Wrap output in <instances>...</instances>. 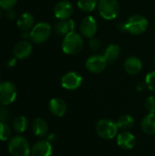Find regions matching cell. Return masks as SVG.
<instances>
[{
  "mask_svg": "<svg viewBox=\"0 0 155 156\" xmlns=\"http://www.w3.org/2000/svg\"><path fill=\"white\" fill-rule=\"evenodd\" d=\"M7 149L12 156H29L31 154L29 144L22 135L12 136L8 140Z\"/></svg>",
  "mask_w": 155,
  "mask_h": 156,
  "instance_id": "1",
  "label": "cell"
},
{
  "mask_svg": "<svg viewBox=\"0 0 155 156\" xmlns=\"http://www.w3.org/2000/svg\"><path fill=\"white\" fill-rule=\"evenodd\" d=\"M83 43L84 42L81 35L78 32L73 31L64 36L61 48L62 51L67 55H76L81 50Z\"/></svg>",
  "mask_w": 155,
  "mask_h": 156,
  "instance_id": "2",
  "label": "cell"
},
{
  "mask_svg": "<svg viewBox=\"0 0 155 156\" xmlns=\"http://www.w3.org/2000/svg\"><path fill=\"white\" fill-rule=\"evenodd\" d=\"M147 27L148 19L142 15H133L122 24V29L132 35L143 34L146 31Z\"/></svg>",
  "mask_w": 155,
  "mask_h": 156,
  "instance_id": "3",
  "label": "cell"
},
{
  "mask_svg": "<svg viewBox=\"0 0 155 156\" xmlns=\"http://www.w3.org/2000/svg\"><path fill=\"white\" fill-rule=\"evenodd\" d=\"M119 127L117 122L111 119H100L96 124L97 134L105 140H111L116 137Z\"/></svg>",
  "mask_w": 155,
  "mask_h": 156,
  "instance_id": "4",
  "label": "cell"
},
{
  "mask_svg": "<svg viewBox=\"0 0 155 156\" xmlns=\"http://www.w3.org/2000/svg\"><path fill=\"white\" fill-rule=\"evenodd\" d=\"M98 10L101 17L106 20H112L120 13V4L117 0H100Z\"/></svg>",
  "mask_w": 155,
  "mask_h": 156,
  "instance_id": "5",
  "label": "cell"
},
{
  "mask_svg": "<svg viewBox=\"0 0 155 156\" xmlns=\"http://www.w3.org/2000/svg\"><path fill=\"white\" fill-rule=\"evenodd\" d=\"M51 31L52 28L48 23L39 22L30 30V39L35 44H42L49 38Z\"/></svg>",
  "mask_w": 155,
  "mask_h": 156,
  "instance_id": "6",
  "label": "cell"
},
{
  "mask_svg": "<svg viewBox=\"0 0 155 156\" xmlns=\"http://www.w3.org/2000/svg\"><path fill=\"white\" fill-rule=\"evenodd\" d=\"M16 88L10 81L0 82V105L7 106L13 103L16 98Z\"/></svg>",
  "mask_w": 155,
  "mask_h": 156,
  "instance_id": "7",
  "label": "cell"
},
{
  "mask_svg": "<svg viewBox=\"0 0 155 156\" xmlns=\"http://www.w3.org/2000/svg\"><path fill=\"white\" fill-rule=\"evenodd\" d=\"M107 65H108V61L105 58V57L102 55H93L90 57L85 63L86 69L90 72L94 74H99L103 70H105Z\"/></svg>",
  "mask_w": 155,
  "mask_h": 156,
  "instance_id": "8",
  "label": "cell"
},
{
  "mask_svg": "<svg viewBox=\"0 0 155 156\" xmlns=\"http://www.w3.org/2000/svg\"><path fill=\"white\" fill-rule=\"evenodd\" d=\"M98 29V24L96 19L91 16H87L83 17L79 24V32L80 34L88 38L94 37Z\"/></svg>",
  "mask_w": 155,
  "mask_h": 156,
  "instance_id": "9",
  "label": "cell"
},
{
  "mask_svg": "<svg viewBox=\"0 0 155 156\" xmlns=\"http://www.w3.org/2000/svg\"><path fill=\"white\" fill-rule=\"evenodd\" d=\"M61 86L69 90H74L80 87L82 84V77L74 71H70L66 73L60 80Z\"/></svg>",
  "mask_w": 155,
  "mask_h": 156,
  "instance_id": "10",
  "label": "cell"
},
{
  "mask_svg": "<svg viewBox=\"0 0 155 156\" xmlns=\"http://www.w3.org/2000/svg\"><path fill=\"white\" fill-rule=\"evenodd\" d=\"M54 15L58 20L69 19L74 12L73 5L67 0L59 1L56 4L54 7Z\"/></svg>",
  "mask_w": 155,
  "mask_h": 156,
  "instance_id": "11",
  "label": "cell"
},
{
  "mask_svg": "<svg viewBox=\"0 0 155 156\" xmlns=\"http://www.w3.org/2000/svg\"><path fill=\"white\" fill-rule=\"evenodd\" d=\"M32 52V45L27 40H22L17 42L13 49V54L16 58L23 60L27 58Z\"/></svg>",
  "mask_w": 155,
  "mask_h": 156,
  "instance_id": "12",
  "label": "cell"
},
{
  "mask_svg": "<svg viewBox=\"0 0 155 156\" xmlns=\"http://www.w3.org/2000/svg\"><path fill=\"white\" fill-rule=\"evenodd\" d=\"M53 148L51 143L48 140H41L37 142L31 148V156H51Z\"/></svg>",
  "mask_w": 155,
  "mask_h": 156,
  "instance_id": "13",
  "label": "cell"
},
{
  "mask_svg": "<svg viewBox=\"0 0 155 156\" xmlns=\"http://www.w3.org/2000/svg\"><path fill=\"white\" fill-rule=\"evenodd\" d=\"M117 144L123 150H131L136 144V138L129 131H123L117 136Z\"/></svg>",
  "mask_w": 155,
  "mask_h": 156,
  "instance_id": "14",
  "label": "cell"
},
{
  "mask_svg": "<svg viewBox=\"0 0 155 156\" xmlns=\"http://www.w3.org/2000/svg\"><path fill=\"white\" fill-rule=\"evenodd\" d=\"M124 69L130 75H137L143 69V62L138 57H129L124 62Z\"/></svg>",
  "mask_w": 155,
  "mask_h": 156,
  "instance_id": "15",
  "label": "cell"
},
{
  "mask_svg": "<svg viewBox=\"0 0 155 156\" xmlns=\"http://www.w3.org/2000/svg\"><path fill=\"white\" fill-rule=\"evenodd\" d=\"M48 109L53 115L62 117L67 112V104L60 98H53L48 103Z\"/></svg>",
  "mask_w": 155,
  "mask_h": 156,
  "instance_id": "16",
  "label": "cell"
},
{
  "mask_svg": "<svg viewBox=\"0 0 155 156\" xmlns=\"http://www.w3.org/2000/svg\"><path fill=\"white\" fill-rule=\"evenodd\" d=\"M75 28V22L74 20L69 18L64 20H58L54 26V31L58 35L66 36L74 31Z\"/></svg>",
  "mask_w": 155,
  "mask_h": 156,
  "instance_id": "17",
  "label": "cell"
},
{
  "mask_svg": "<svg viewBox=\"0 0 155 156\" xmlns=\"http://www.w3.org/2000/svg\"><path fill=\"white\" fill-rule=\"evenodd\" d=\"M34 22H35V18L33 15L31 13L25 12L21 14L19 17L17 18L16 25H17V27L22 32H25V31H29L33 28Z\"/></svg>",
  "mask_w": 155,
  "mask_h": 156,
  "instance_id": "18",
  "label": "cell"
},
{
  "mask_svg": "<svg viewBox=\"0 0 155 156\" xmlns=\"http://www.w3.org/2000/svg\"><path fill=\"white\" fill-rule=\"evenodd\" d=\"M32 132L37 137H45L48 132V124L42 118H37L32 123Z\"/></svg>",
  "mask_w": 155,
  "mask_h": 156,
  "instance_id": "19",
  "label": "cell"
},
{
  "mask_svg": "<svg viewBox=\"0 0 155 156\" xmlns=\"http://www.w3.org/2000/svg\"><path fill=\"white\" fill-rule=\"evenodd\" d=\"M142 130L149 135L155 134V113H148L142 120Z\"/></svg>",
  "mask_w": 155,
  "mask_h": 156,
  "instance_id": "20",
  "label": "cell"
},
{
  "mask_svg": "<svg viewBox=\"0 0 155 156\" xmlns=\"http://www.w3.org/2000/svg\"><path fill=\"white\" fill-rule=\"evenodd\" d=\"M121 55V48L118 45L115 44H111L107 47L104 52V57L107 59L108 63L109 62H114Z\"/></svg>",
  "mask_w": 155,
  "mask_h": 156,
  "instance_id": "21",
  "label": "cell"
},
{
  "mask_svg": "<svg viewBox=\"0 0 155 156\" xmlns=\"http://www.w3.org/2000/svg\"><path fill=\"white\" fill-rule=\"evenodd\" d=\"M12 126H13V129L16 133H22L26 132V130L27 129L28 121H27L26 117H25L23 115H19L14 119Z\"/></svg>",
  "mask_w": 155,
  "mask_h": 156,
  "instance_id": "22",
  "label": "cell"
},
{
  "mask_svg": "<svg viewBox=\"0 0 155 156\" xmlns=\"http://www.w3.org/2000/svg\"><path fill=\"white\" fill-rule=\"evenodd\" d=\"M117 125L122 131H129L134 125V118L129 114H123L118 119Z\"/></svg>",
  "mask_w": 155,
  "mask_h": 156,
  "instance_id": "23",
  "label": "cell"
},
{
  "mask_svg": "<svg viewBox=\"0 0 155 156\" xmlns=\"http://www.w3.org/2000/svg\"><path fill=\"white\" fill-rule=\"evenodd\" d=\"M98 5V0H78V7L83 12H92Z\"/></svg>",
  "mask_w": 155,
  "mask_h": 156,
  "instance_id": "24",
  "label": "cell"
},
{
  "mask_svg": "<svg viewBox=\"0 0 155 156\" xmlns=\"http://www.w3.org/2000/svg\"><path fill=\"white\" fill-rule=\"evenodd\" d=\"M12 130L7 122H0V141H8L11 138Z\"/></svg>",
  "mask_w": 155,
  "mask_h": 156,
  "instance_id": "25",
  "label": "cell"
},
{
  "mask_svg": "<svg viewBox=\"0 0 155 156\" xmlns=\"http://www.w3.org/2000/svg\"><path fill=\"white\" fill-rule=\"evenodd\" d=\"M145 84L148 89L155 92V71H151L145 77Z\"/></svg>",
  "mask_w": 155,
  "mask_h": 156,
  "instance_id": "26",
  "label": "cell"
},
{
  "mask_svg": "<svg viewBox=\"0 0 155 156\" xmlns=\"http://www.w3.org/2000/svg\"><path fill=\"white\" fill-rule=\"evenodd\" d=\"M144 107L149 113H155V97L150 96L145 100Z\"/></svg>",
  "mask_w": 155,
  "mask_h": 156,
  "instance_id": "27",
  "label": "cell"
},
{
  "mask_svg": "<svg viewBox=\"0 0 155 156\" xmlns=\"http://www.w3.org/2000/svg\"><path fill=\"white\" fill-rule=\"evenodd\" d=\"M16 2L17 0H0V7L5 10H9L15 6Z\"/></svg>",
  "mask_w": 155,
  "mask_h": 156,
  "instance_id": "28",
  "label": "cell"
},
{
  "mask_svg": "<svg viewBox=\"0 0 155 156\" xmlns=\"http://www.w3.org/2000/svg\"><path fill=\"white\" fill-rule=\"evenodd\" d=\"M9 119V111L5 107H0V122H7Z\"/></svg>",
  "mask_w": 155,
  "mask_h": 156,
  "instance_id": "29",
  "label": "cell"
},
{
  "mask_svg": "<svg viewBox=\"0 0 155 156\" xmlns=\"http://www.w3.org/2000/svg\"><path fill=\"white\" fill-rule=\"evenodd\" d=\"M90 47L91 49H93V50H98V49H100V40L97 39V38L91 37V39H90Z\"/></svg>",
  "mask_w": 155,
  "mask_h": 156,
  "instance_id": "30",
  "label": "cell"
},
{
  "mask_svg": "<svg viewBox=\"0 0 155 156\" xmlns=\"http://www.w3.org/2000/svg\"><path fill=\"white\" fill-rule=\"evenodd\" d=\"M5 16H6V17H7L8 19H13V18L16 16V13H15V11H14L13 9H9V10H7Z\"/></svg>",
  "mask_w": 155,
  "mask_h": 156,
  "instance_id": "31",
  "label": "cell"
},
{
  "mask_svg": "<svg viewBox=\"0 0 155 156\" xmlns=\"http://www.w3.org/2000/svg\"><path fill=\"white\" fill-rule=\"evenodd\" d=\"M47 140L49 142V143H53L55 140H56V135L55 134H49L47 138Z\"/></svg>",
  "mask_w": 155,
  "mask_h": 156,
  "instance_id": "32",
  "label": "cell"
},
{
  "mask_svg": "<svg viewBox=\"0 0 155 156\" xmlns=\"http://www.w3.org/2000/svg\"><path fill=\"white\" fill-rule=\"evenodd\" d=\"M1 16H2V11H1V9H0V17H1Z\"/></svg>",
  "mask_w": 155,
  "mask_h": 156,
  "instance_id": "33",
  "label": "cell"
},
{
  "mask_svg": "<svg viewBox=\"0 0 155 156\" xmlns=\"http://www.w3.org/2000/svg\"><path fill=\"white\" fill-rule=\"evenodd\" d=\"M154 64H155V58H154Z\"/></svg>",
  "mask_w": 155,
  "mask_h": 156,
  "instance_id": "34",
  "label": "cell"
}]
</instances>
